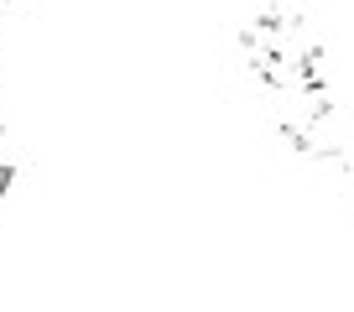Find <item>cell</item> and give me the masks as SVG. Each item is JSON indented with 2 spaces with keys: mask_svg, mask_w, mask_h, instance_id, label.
<instances>
[{
  "mask_svg": "<svg viewBox=\"0 0 354 312\" xmlns=\"http://www.w3.org/2000/svg\"><path fill=\"white\" fill-rule=\"evenodd\" d=\"M245 47V63L250 73L261 78L271 99H287V94H308V89H323L328 73H323V42L313 37V26L302 21L297 11H261L240 37Z\"/></svg>",
  "mask_w": 354,
  "mask_h": 312,
  "instance_id": "6da1fadb",
  "label": "cell"
},
{
  "mask_svg": "<svg viewBox=\"0 0 354 312\" xmlns=\"http://www.w3.org/2000/svg\"><path fill=\"white\" fill-rule=\"evenodd\" d=\"M6 6H11V0H0V16H6Z\"/></svg>",
  "mask_w": 354,
  "mask_h": 312,
  "instance_id": "7a4b0ae2",
  "label": "cell"
}]
</instances>
